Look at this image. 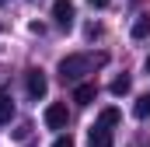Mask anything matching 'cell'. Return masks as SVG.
<instances>
[{"instance_id": "11", "label": "cell", "mask_w": 150, "mask_h": 147, "mask_svg": "<svg viewBox=\"0 0 150 147\" xmlns=\"http://www.w3.org/2000/svg\"><path fill=\"white\" fill-rule=\"evenodd\" d=\"M133 116H136V119H147V116H150V95H140V98H136Z\"/></svg>"}, {"instance_id": "8", "label": "cell", "mask_w": 150, "mask_h": 147, "mask_svg": "<svg viewBox=\"0 0 150 147\" xmlns=\"http://www.w3.org/2000/svg\"><path fill=\"white\" fill-rule=\"evenodd\" d=\"M129 88H133V81H129L126 74H122V77H115L112 84H108V91H112L115 98H122V95H129Z\"/></svg>"}, {"instance_id": "15", "label": "cell", "mask_w": 150, "mask_h": 147, "mask_svg": "<svg viewBox=\"0 0 150 147\" xmlns=\"http://www.w3.org/2000/svg\"><path fill=\"white\" fill-rule=\"evenodd\" d=\"M147 74H150V56H147Z\"/></svg>"}, {"instance_id": "2", "label": "cell", "mask_w": 150, "mask_h": 147, "mask_svg": "<svg viewBox=\"0 0 150 147\" xmlns=\"http://www.w3.org/2000/svg\"><path fill=\"white\" fill-rule=\"evenodd\" d=\"M25 88H28V95H32V98H45V91H49V77H45V70H28L25 74Z\"/></svg>"}, {"instance_id": "1", "label": "cell", "mask_w": 150, "mask_h": 147, "mask_svg": "<svg viewBox=\"0 0 150 147\" xmlns=\"http://www.w3.org/2000/svg\"><path fill=\"white\" fill-rule=\"evenodd\" d=\"M105 60H108L105 53H101V56H94V60H91V56H84V53L63 56V60H59V77H63V81H70V84H80V77H84V74H91V67H101Z\"/></svg>"}, {"instance_id": "5", "label": "cell", "mask_w": 150, "mask_h": 147, "mask_svg": "<svg viewBox=\"0 0 150 147\" xmlns=\"http://www.w3.org/2000/svg\"><path fill=\"white\" fill-rule=\"evenodd\" d=\"M87 147H112V126H91L87 133Z\"/></svg>"}, {"instance_id": "3", "label": "cell", "mask_w": 150, "mask_h": 147, "mask_svg": "<svg viewBox=\"0 0 150 147\" xmlns=\"http://www.w3.org/2000/svg\"><path fill=\"white\" fill-rule=\"evenodd\" d=\"M52 18H56L59 28H74V21H77L74 0H56V4H52Z\"/></svg>"}, {"instance_id": "13", "label": "cell", "mask_w": 150, "mask_h": 147, "mask_svg": "<svg viewBox=\"0 0 150 147\" xmlns=\"http://www.w3.org/2000/svg\"><path fill=\"white\" fill-rule=\"evenodd\" d=\"M28 130H32L28 123H25V126H18V130H14V140H25V137H28Z\"/></svg>"}, {"instance_id": "14", "label": "cell", "mask_w": 150, "mask_h": 147, "mask_svg": "<svg viewBox=\"0 0 150 147\" xmlns=\"http://www.w3.org/2000/svg\"><path fill=\"white\" fill-rule=\"evenodd\" d=\"M112 0H91V7H108Z\"/></svg>"}, {"instance_id": "9", "label": "cell", "mask_w": 150, "mask_h": 147, "mask_svg": "<svg viewBox=\"0 0 150 147\" xmlns=\"http://www.w3.org/2000/svg\"><path fill=\"white\" fill-rule=\"evenodd\" d=\"M150 35V14H140L133 21V39H147Z\"/></svg>"}, {"instance_id": "10", "label": "cell", "mask_w": 150, "mask_h": 147, "mask_svg": "<svg viewBox=\"0 0 150 147\" xmlns=\"http://www.w3.org/2000/svg\"><path fill=\"white\" fill-rule=\"evenodd\" d=\"M119 119H122V116H119V109H115V105H108V109H101V116H98V123H101V126H115Z\"/></svg>"}, {"instance_id": "7", "label": "cell", "mask_w": 150, "mask_h": 147, "mask_svg": "<svg viewBox=\"0 0 150 147\" xmlns=\"http://www.w3.org/2000/svg\"><path fill=\"white\" fill-rule=\"evenodd\" d=\"M11 119H14V98L0 91V123H11Z\"/></svg>"}, {"instance_id": "12", "label": "cell", "mask_w": 150, "mask_h": 147, "mask_svg": "<svg viewBox=\"0 0 150 147\" xmlns=\"http://www.w3.org/2000/svg\"><path fill=\"white\" fill-rule=\"evenodd\" d=\"M52 147H74V137H70V133H63V137H56V140H52Z\"/></svg>"}, {"instance_id": "4", "label": "cell", "mask_w": 150, "mask_h": 147, "mask_svg": "<svg viewBox=\"0 0 150 147\" xmlns=\"http://www.w3.org/2000/svg\"><path fill=\"white\" fill-rule=\"evenodd\" d=\"M67 123H70V112L63 102H52L49 109H45V126L49 130H67Z\"/></svg>"}, {"instance_id": "6", "label": "cell", "mask_w": 150, "mask_h": 147, "mask_svg": "<svg viewBox=\"0 0 150 147\" xmlns=\"http://www.w3.org/2000/svg\"><path fill=\"white\" fill-rule=\"evenodd\" d=\"M94 95H98L94 84H77V88H74V102H77V105H91Z\"/></svg>"}]
</instances>
